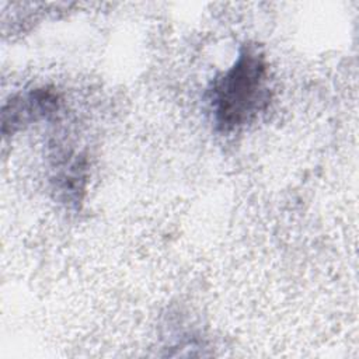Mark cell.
I'll return each instance as SVG.
<instances>
[{"label": "cell", "mask_w": 359, "mask_h": 359, "mask_svg": "<svg viewBox=\"0 0 359 359\" xmlns=\"http://www.w3.org/2000/svg\"><path fill=\"white\" fill-rule=\"evenodd\" d=\"M266 66L264 57L245 49L237 62L210 90V105L216 126L222 132L236 130L248 123L268 102Z\"/></svg>", "instance_id": "6da1fadb"}]
</instances>
